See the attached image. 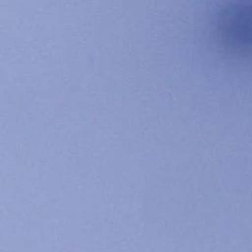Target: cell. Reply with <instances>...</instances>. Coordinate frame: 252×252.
Returning a JSON list of instances; mask_svg holds the SVG:
<instances>
[{
  "label": "cell",
  "mask_w": 252,
  "mask_h": 252,
  "mask_svg": "<svg viewBox=\"0 0 252 252\" xmlns=\"http://www.w3.org/2000/svg\"><path fill=\"white\" fill-rule=\"evenodd\" d=\"M224 39L230 47L252 53V0H237L222 18Z\"/></svg>",
  "instance_id": "cell-1"
}]
</instances>
